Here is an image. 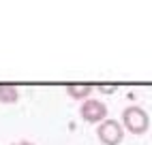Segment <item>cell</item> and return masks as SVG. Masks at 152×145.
Segmentation results:
<instances>
[{
	"label": "cell",
	"instance_id": "obj_1",
	"mask_svg": "<svg viewBox=\"0 0 152 145\" xmlns=\"http://www.w3.org/2000/svg\"><path fill=\"white\" fill-rule=\"evenodd\" d=\"M122 128L129 130L131 134H146L150 128V115L146 109H141L139 105H129L122 111Z\"/></svg>",
	"mask_w": 152,
	"mask_h": 145
},
{
	"label": "cell",
	"instance_id": "obj_2",
	"mask_svg": "<svg viewBox=\"0 0 152 145\" xmlns=\"http://www.w3.org/2000/svg\"><path fill=\"white\" fill-rule=\"evenodd\" d=\"M96 137L103 145H120L122 139H124V128L118 120L105 117L96 128Z\"/></svg>",
	"mask_w": 152,
	"mask_h": 145
},
{
	"label": "cell",
	"instance_id": "obj_3",
	"mask_svg": "<svg viewBox=\"0 0 152 145\" xmlns=\"http://www.w3.org/2000/svg\"><path fill=\"white\" fill-rule=\"evenodd\" d=\"M79 115L88 124H101L107 117V105L96 98H86L82 102V107H79Z\"/></svg>",
	"mask_w": 152,
	"mask_h": 145
},
{
	"label": "cell",
	"instance_id": "obj_4",
	"mask_svg": "<svg viewBox=\"0 0 152 145\" xmlns=\"http://www.w3.org/2000/svg\"><path fill=\"white\" fill-rule=\"evenodd\" d=\"M19 100V90L11 83H0V102L2 105H13Z\"/></svg>",
	"mask_w": 152,
	"mask_h": 145
},
{
	"label": "cell",
	"instance_id": "obj_5",
	"mask_svg": "<svg viewBox=\"0 0 152 145\" xmlns=\"http://www.w3.org/2000/svg\"><path fill=\"white\" fill-rule=\"evenodd\" d=\"M94 92V88L92 86H66V94L71 96V98H75V100H86V98H90V94Z\"/></svg>",
	"mask_w": 152,
	"mask_h": 145
},
{
	"label": "cell",
	"instance_id": "obj_6",
	"mask_svg": "<svg viewBox=\"0 0 152 145\" xmlns=\"http://www.w3.org/2000/svg\"><path fill=\"white\" fill-rule=\"evenodd\" d=\"M11 145H34V143H30V141H15V143H11Z\"/></svg>",
	"mask_w": 152,
	"mask_h": 145
}]
</instances>
